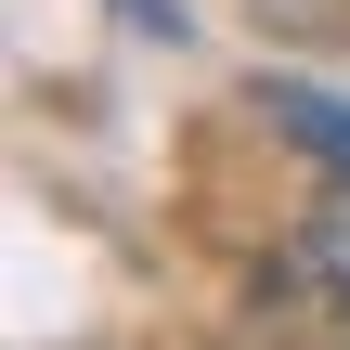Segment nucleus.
<instances>
[{
    "instance_id": "obj_1",
    "label": "nucleus",
    "mask_w": 350,
    "mask_h": 350,
    "mask_svg": "<svg viewBox=\"0 0 350 350\" xmlns=\"http://www.w3.org/2000/svg\"><path fill=\"white\" fill-rule=\"evenodd\" d=\"M273 130H286V143H312L325 169H350V104H325V91H299V78H273Z\"/></svg>"
},
{
    "instance_id": "obj_2",
    "label": "nucleus",
    "mask_w": 350,
    "mask_h": 350,
    "mask_svg": "<svg viewBox=\"0 0 350 350\" xmlns=\"http://www.w3.org/2000/svg\"><path fill=\"white\" fill-rule=\"evenodd\" d=\"M312 273L338 286V312H350V169H325V208H312Z\"/></svg>"
}]
</instances>
